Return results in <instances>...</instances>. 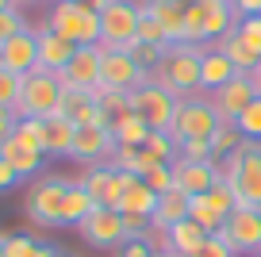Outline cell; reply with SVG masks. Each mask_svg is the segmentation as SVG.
<instances>
[{
  "label": "cell",
  "instance_id": "obj_22",
  "mask_svg": "<svg viewBox=\"0 0 261 257\" xmlns=\"http://www.w3.org/2000/svg\"><path fill=\"white\" fill-rule=\"evenodd\" d=\"M77 123L65 119V115H46L39 119V142L46 150V158H69V146H73Z\"/></svg>",
  "mask_w": 261,
  "mask_h": 257
},
{
  "label": "cell",
  "instance_id": "obj_1",
  "mask_svg": "<svg viewBox=\"0 0 261 257\" xmlns=\"http://www.w3.org/2000/svg\"><path fill=\"white\" fill-rule=\"evenodd\" d=\"M200 54H204V46H196V42H169L150 81L177 100L196 96L200 92Z\"/></svg>",
  "mask_w": 261,
  "mask_h": 257
},
{
  "label": "cell",
  "instance_id": "obj_13",
  "mask_svg": "<svg viewBox=\"0 0 261 257\" xmlns=\"http://www.w3.org/2000/svg\"><path fill=\"white\" fill-rule=\"evenodd\" d=\"M150 73L142 69L127 50H112V46H100V89H119V92H130L139 89Z\"/></svg>",
  "mask_w": 261,
  "mask_h": 257
},
{
  "label": "cell",
  "instance_id": "obj_48",
  "mask_svg": "<svg viewBox=\"0 0 261 257\" xmlns=\"http://www.w3.org/2000/svg\"><path fill=\"white\" fill-rule=\"evenodd\" d=\"M73 4H81V8H89V12H104L112 0H73Z\"/></svg>",
  "mask_w": 261,
  "mask_h": 257
},
{
  "label": "cell",
  "instance_id": "obj_25",
  "mask_svg": "<svg viewBox=\"0 0 261 257\" xmlns=\"http://www.w3.org/2000/svg\"><path fill=\"white\" fill-rule=\"evenodd\" d=\"M139 4L165 27L169 42H185V4L180 0H139Z\"/></svg>",
  "mask_w": 261,
  "mask_h": 257
},
{
  "label": "cell",
  "instance_id": "obj_43",
  "mask_svg": "<svg viewBox=\"0 0 261 257\" xmlns=\"http://www.w3.org/2000/svg\"><path fill=\"white\" fill-rule=\"evenodd\" d=\"M188 257H234V249H230L227 242L219 238V234H212V238H207L204 246H200V249H192Z\"/></svg>",
  "mask_w": 261,
  "mask_h": 257
},
{
  "label": "cell",
  "instance_id": "obj_49",
  "mask_svg": "<svg viewBox=\"0 0 261 257\" xmlns=\"http://www.w3.org/2000/svg\"><path fill=\"white\" fill-rule=\"evenodd\" d=\"M250 77H253V85H257V96H261V65H257V69L250 73Z\"/></svg>",
  "mask_w": 261,
  "mask_h": 257
},
{
  "label": "cell",
  "instance_id": "obj_12",
  "mask_svg": "<svg viewBox=\"0 0 261 257\" xmlns=\"http://www.w3.org/2000/svg\"><path fill=\"white\" fill-rule=\"evenodd\" d=\"M219 238L234 249V257H253L261 249V208H234Z\"/></svg>",
  "mask_w": 261,
  "mask_h": 257
},
{
  "label": "cell",
  "instance_id": "obj_36",
  "mask_svg": "<svg viewBox=\"0 0 261 257\" xmlns=\"http://www.w3.org/2000/svg\"><path fill=\"white\" fill-rule=\"evenodd\" d=\"M139 42H150V46H169V35H165V27L158 23V19L150 16L146 8H142V19H139Z\"/></svg>",
  "mask_w": 261,
  "mask_h": 257
},
{
  "label": "cell",
  "instance_id": "obj_8",
  "mask_svg": "<svg viewBox=\"0 0 261 257\" xmlns=\"http://www.w3.org/2000/svg\"><path fill=\"white\" fill-rule=\"evenodd\" d=\"M215 127H219V115L212 108V96L207 92H196V96L177 100V112H173V142H188V138H212Z\"/></svg>",
  "mask_w": 261,
  "mask_h": 257
},
{
  "label": "cell",
  "instance_id": "obj_27",
  "mask_svg": "<svg viewBox=\"0 0 261 257\" xmlns=\"http://www.w3.org/2000/svg\"><path fill=\"white\" fill-rule=\"evenodd\" d=\"M154 208H158V192L142 177L130 181V188L119 196V203H115L119 215H150V219H154Z\"/></svg>",
  "mask_w": 261,
  "mask_h": 257
},
{
  "label": "cell",
  "instance_id": "obj_51",
  "mask_svg": "<svg viewBox=\"0 0 261 257\" xmlns=\"http://www.w3.org/2000/svg\"><path fill=\"white\" fill-rule=\"evenodd\" d=\"M16 4H46V0H16Z\"/></svg>",
  "mask_w": 261,
  "mask_h": 257
},
{
  "label": "cell",
  "instance_id": "obj_16",
  "mask_svg": "<svg viewBox=\"0 0 261 257\" xmlns=\"http://www.w3.org/2000/svg\"><path fill=\"white\" fill-rule=\"evenodd\" d=\"M253 100H257V85H253L250 73H238L223 89L212 92V108H215V115H219V123H238V115H242Z\"/></svg>",
  "mask_w": 261,
  "mask_h": 257
},
{
  "label": "cell",
  "instance_id": "obj_26",
  "mask_svg": "<svg viewBox=\"0 0 261 257\" xmlns=\"http://www.w3.org/2000/svg\"><path fill=\"white\" fill-rule=\"evenodd\" d=\"M188 203H192V196H185L180 188L162 192L158 196V208H154V230H169V226L185 223L188 219Z\"/></svg>",
  "mask_w": 261,
  "mask_h": 257
},
{
  "label": "cell",
  "instance_id": "obj_19",
  "mask_svg": "<svg viewBox=\"0 0 261 257\" xmlns=\"http://www.w3.org/2000/svg\"><path fill=\"white\" fill-rule=\"evenodd\" d=\"M215 185H223L219 161H173V188H180L185 196H204Z\"/></svg>",
  "mask_w": 261,
  "mask_h": 257
},
{
  "label": "cell",
  "instance_id": "obj_46",
  "mask_svg": "<svg viewBox=\"0 0 261 257\" xmlns=\"http://www.w3.org/2000/svg\"><path fill=\"white\" fill-rule=\"evenodd\" d=\"M230 8H234V16H261V0H230Z\"/></svg>",
  "mask_w": 261,
  "mask_h": 257
},
{
  "label": "cell",
  "instance_id": "obj_31",
  "mask_svg": "<svg viewBox=\"0 0 261 257\" xmlns=\"http://www.w3.org/2000/svg\"><path fill=\"white\" fill-rule=\"evenodd\" d=\"M112 135H115V142H119V146H142L150 138V123L130 112V115H123V119L112 123Z\"/></svg>",
  "mask_w": 261,
  "mask_h": 257
},
{
  "label": "cell",
  "instance_id": "obj_28",
  "mask_svg": "<svg viewBox=\"0 0 261 257\" xmlns=\"http://www.w3.org/2000/svg\"><path fill=\"white\" fill-rule=\"evenodd\" d=\"M96 211V200L89 196V188L81 181H69V192H65V208H62V226H81L85 219Z\"/></svg>",
  "mask_w": 261,
  "mask_h": 257
},
{
  "label": "cell",
  "instance_id": "obj_54",
  "mask_svg": "<svg viewBox=\"0 0 261 257\" xmlns=\"http://www.w3.org/2000/svg\"><path fill=\"white\" fill-rule=\"evenodd\" d=\"M253 257H261V249H257V253H253Z\"/></svg>",
  "mask_w": 261,
  "mask_h": 257
},
{
  "label": "cell",
  "instance_id": "obj_50",
  "mask_svg": "<svg viewBox=\"0 0 261 257\" xmlns=\"http://www.w3.org/2000/svg\"><path fill=\"white\" fill-rule=\"evenodd\" d=\"M12 8H19L16 0H0V12H12Z\"/></svg>",
  "mask_w": 261,
  "mask_h": 257
},
{
  "label": "cell",
  "instance_id": "obj_32",
  "mask_svg": "<svg viewBox=\"0 0 261 257\" xmlns=\"http://www.w3.org/2000/svg\"><path fill=\"white\" fill-rule=\"evenodd\" d=\"M242 142H246V138H242V131H238L234 123H219V127H215V135H212V158L223 165V161H227Z\"/></svg>",
  "mask_w": 261,
  "mask_h": 257
},
{
  "label": "cell",
  "instance_id": "obj_11",
  "mask_svg": "<svg viewBox=\"0 0 261 257\" xmlns=\"http://www.w3.org/2000/svg\"><path fill=\"white\" fill-rule=\"evenodd\" d=\"M115 135L112 127H104V123H89V127H77L73 135V146H69V161H77V165L92 169V165H108L115 153Z\"/></svg>",
  "mask_w": 261,
  "mask_h": 257
},
{
  "label": "cell",
  "instance_id": "obj_4",
  "mask_svg": "<svg viewBox=\"0 0 261 257\" xmlns=\"http://www.w3.org/2000/svg\"><path fill=\"white\" fill-rule=\"evenodd\" d=\"M62 77L46 69H35L19 81V100H16V115L19 119H46V115H58V104H62Z\"/></svg>",
  "mask_w": 261,
  "mask_h": 257
},
{
  "label": "cell",
  "instance_id": "obj_45",
  "mask_svg": "<svg viewBox=\"0 0 261 257\" xmlns=\"http://www.w3.org/2000/svg\"><path fill=\"white\" fill-rule=\"evenodd\" d=\"M16 123H19V115H16V108H0V142L16 131Z\"/></svg>",
  "mask_w": 261,
  "mask_h": 257
},
{
  "label": "cell",
  "instance_id": "obj_7",
  "mask_svg": "<svg viewBox=\"0 0 261 257\" xmlns=\"http://www.w3.org/2000/svg\"><path fill=\"white\" fill-rule=\"evenodd\" d=\"M0 158L8 161L23 181L35 177L42 169V161H46V150H42V142H39V119H19L16 131L0 142Z\"/></svg>",
  "mask_w": 261,
  "mask_h": 257
},
{
  "label": "cell",
  "instance_id": "obj_24",
  "mask_svg": "<svg viewBox=\"0 0 261 257\" xmlns=\"http://www.w3.org/2000/svg\"><path fill=\"white\" fill-rule=\"evenodd\" d=\"M177 161V142L169 131H150V138L139 146V177L150 165H173Z\"/></svg>",
  "mask_w": 261,
  "mask_h": 257
},
{
  "label": "cell",
  "instance_id": "obj_35",
  "mask_svg": "<svg viewBox=\"0 0 261 257\" xmlns=\"http://www.w3.org/2000/svg\"><path fill=\"white\" fill-rule=\"evenodd\" d=\"M123 50H127V54L135 58V62H139L146 73H154L158 62H162V50H165V46H150V42H139V39H135L130 46H123Z\"/></svg>",
  "mask_w": 261,
  "mask_h": 257
},
{
  "label": "cell",
  "instance_id": "obj_29",
  "mask_svg": "<svg viewBox=\"0 0 261 257\" xmlns=\"http://www.w3.org/2000/svg\"><path fill=\"white\" fill-rule=\"evenodd\" d=\"M165 234H169V249H173L177 257H188L192 249H200V246H204L207 238H212V234H207V230H204L200 223H192V219H185V223L169 226Z\"/></svg>",
  "mask_w": 261,
  "mask_h": 257
},
{
  "label": "cell",
  "instance_id": "obj_3",
  "mask_svg": "<svg viewBox=\"0 0 261 257\" xmlns=\"http://www.w3.org/2000/svg\"><path fill=\"white\" fill-rule=\"evenodd\" d=\"M238 16L230 8V0H192L185 4V42L196 46H215L234 31Z\"/></svg>",
  "mask_w": 261,
  "mask_h": 257
},
{
  "label": "cell",
  "instance_id": "obj_2",
  "mask_svg": "<svg viewBox=\"0 0 261 257\" xmlns=\"http://www.w3.org/2000/svg\"><path fill=\"white\" fill-rule=\"evenodd\" d=\"M219 169H223V185L230 188L238 208H261V142L246 138Z\"/></svg>",
  "mask_w": 261,
  "mask_h": 257
},
{
  "label": "cell",
  "instance_id": "obj_44",
  "mask_svg": "<svg viewBox=\"0 0 261 257\" xmlns=\"http://www.w3.org/2000/svg\"><path fill=\"white\" fill-rule=\"evenodd\" d=\"M16 185H23V177H19L16 169H12L4 158H0V192H12Z\"/></svg>",
  "mask_w": 261,
  "mask_h": 257
},
{
  "label": "cell",
  "instance_id": "obj_37",
  "mask_svg": "<svg viewBox=\"0 0 261 257\" xmlns=\"http://www.w3.org/2000/svg\"><path fill=\"white\" fill-rule=\"evenodd\" d=\"M39 238L27 230H16V234H4V257H31Z\"/></svg>",
  "mask_w": 261,
  "mask_h": 257
},
{
  "label": "cell",
  "instance_id": "obj_14",
  "mask_svg": "<svg viewBox=\"0 0 261 257\" xmlns=\"http://www.w3.org/2000/svg\"><path fill=\"white\" fill-rule=\"evenodd\" d=\"M85 246L92 249H119L127 242V230H123V215L115 208H96L81 226H77Z\"/></svg>",
  "mask_w": 261,
  "mask_h": 257
},
{
  "label": "cell",
  "instance_id": "obj_39",
  "mask_svg": "<svg viewBox=\"0 0 261 257\" xmlns=\"http://www.w3.org/2000/svg\"><path fill=\"white\" fill-rule=\"evenodd\" d=\"M19 81H23V77H16L12 69H4V65H0V108H16V100H19Z\"/></svg>",
  "mask_w": 261,
  "mask_h": 257
},
{
  "label": "cell",
  "instance_id": "obj_38",
  "mask_svg": "<svg viewBox=\"0 0 261 257\" xmlns=\"http://www.w3.org/2000/svg\"><path fill=\"white\" fill-rule=\"evenodd\" d=\"M177 158L180 161H215L212 158V138H188V142H177Z\"/></svg>",
  "mask_w": 261,
  "mask_h": 257
},
{
  "label": "cell",
  "instance_id": "obj_10",
  "mask_svg": "<svg viewBox=\"0 0 261 257\" xmlns=\"http://www.w3.org/2000/svg\"><path fill=\"white\" fill-rule=\"evenodd\" d=\"M130 112L139 119H146L150 131H169L173 112H177V96H169L165 89H158L154 81L146 77L139 89H130Z\"/></svg>",
  "mask_w": 261,
  "mask_h": 257
},
{
  "label": "cell",
  "instance_id": "obj_33",
  "mask_svg": "<svg viewBox=\"0 0 261 257\" xmlns=\"http://www.w3.org/2000/svg\"><path fill=\"white\" fill-rule=\"evenodd\" d=\"M96 104H100V112L108 115V123H115V119H123V115H130V92L96 89Z\"/></svg>",
  "mask_w": 261,
  "mask_h": 257
},
{
  "label": "cell",
  "instance_id": "obj_17",
  "mask_svg": "<svg viewBox=\"0 0 261 257\" xmlns=\"http://www.w3.org/2000/svg\"><path fill=\"white\" fill-rule=\"evenodd\" d=\"M130 181H135V173H123V169H115V165H92V169H85L81 185L89 188L96 208H115L119 196L130 188Z\"/></svg>",
  "mask_w": 261,
  "mask_h": 257
},
{
  "label": "cell",
  "instance_id": "obj_21",
  "mask_svg": "<svg viewBox=\"0 0 261 257\" xmlns=\"http://www.w3.org/2000/svg\"><path fill=\"white\" fill-rule=\"evenodd\" d=\"M73 54H77V46L69 39H62L58 31H50L46 23L39 27V69L58 73V77H62V69L73 62Z\"/></svg>",
  "mask_w": 261,
  "mask_h": 257
},
{
  "label": "cell",
  "instance_id": "obj_34",
  "mask_svg": "<svg viewBox=\"0 0 261 257\" xmlns=\"http://www.w3.org/2000/svg\"><path fill=\"white\" fill-rule=\"evenodd\" d=\"M238 131H242V138H250V142H261V96L253 100L250 108H246L242 115H238V123H234Z\"/></svg>",
  "mask_w": 261,
  "mask_h": 257
},
{
  "label": "cell",
  "instance_id": "obj_18",
  "mask_svg": "<svg viewBox=\"0 0 261 257\" xmlns=\"http://www.w3.org/2000/svg\"><path fill=\"white\" fill-rule=\"evenodd\" d=\"M0 65L12 69L16 77H27V73L39 69V27H23V31L12 35L0 46Z\"/></svg>",
  "mask_w": 261,
  "mask_h": 257
},
{
  "label": "cell",
  "instance_id": "obj_42",
  "mask_svg": "<svg viewBox=\"0 0 261 257\" xmlns=\"http://www.w3.org/2000/svg\"><path fill=\"white\" fill-rule=\"evenodd\" d=\"M234 31H238V35H242V39L261 54V16H242V19L234 23Z\"/></svg>",
  "mask_w": 261,
  "mask_h": 257
},
{
  "label": "cell",
  "instance_id": "obj_23",
  "mask_svg": "<svg viewBox=\"0 0 261 257\" xmlns=\"http://www.w3.org/2000/svg\"><path fill=\"white\" fill-rule=\"evenodd\" d=\"M230 77H238L234 62H230L219 46H204V54H200V92H207V96H212V92L223 89Z\"/></svg>",
  "mask_w": 261,
  "mask_h": 257
},
{
  "label": "cell",
  "instance_id": "obj_20",
  "mask_svg": "<svg viewBox=\"0 0 261 257\" xmlns=\"http://www.w3.org/2000/svg\"><path fill=\"white\" fill-rule=\"evenodd\" d=\"M65 89H100V46H77L73 62L62 69Z\"/></svg>",
  "mask_w": 261,
  "mask_h": 257
},
{
  "label": "cell",
  "instance_id": "obj_30",
  "mask_svg": "<svg viewBox=\"0 0 261 257\" xmlns=\"http://www.w3.org/2000/svg\"><path fill=\"white\" fill-rule=\"evenodd\" d=\"M215 46H219L223 54L234 62V69H238V73H253V69L261 65V54H257V50H253V46H250V42H246L238 31H230L227 39H219Z\"/></svg>",
  "mask_w": 261,
  "mask_h": 257
},
{
  "label": "cell",
  "instance_id": "obj_52",
  "mask_svg": "<svg viewBox=\"0 0 261 257\" xmlns=\"http://www.w3.org/2000/svg\"><path fill=\"white\" fill-rule=\"evenodd\" d=\"M154 257H177V253H173V249H165V253H154Z\"/></svg>",
  "mask_w": 261,
  "mask_h": 257
},
{
  "label": "cell",
  "instance_id": "obj_40",
  "mask_svg": "<svg viewBox=\"0 0 261 257\" xmlns=\"http://www.w3.org/2000/svg\"><path fill=\"white\" fill-rule=\"evenodd\" d=\"M142 181H146L158 196L169 192V188H173V165H150L146 173H142Z\"/></svg>",
  "mask_w": 261,
  "mask_h": 257
},
{
  "label": "cell",
  "instance_id": "obj_47",
  "mask_svg": "<svg viewBox=\"0 0 261 257\" xmlns=\"http://www.w3.org/2000/svg\"><path fill=\"white\" fill-rule=\"evenodd\" d=\"M31 257H65V253H62V249H58V246H50V242H39Z\"/></svg>",
  "mask_w": 261,
  "mask_h": 257
},
{
  "label": "cell",
  "instance_id": "obj_5",
  "mask_svg": "<svg viewBox=\"0 0 261 257\" xmlns=\"http://www.w3.org/2000/svg\"><path fill=\"white\" fill-rule=\"evenodd\" d=\"M65 192H69L65 177H35L31 188H27V200H23V215L42 230H62Z\"/></svg>",
  "mask_w": 261,
  "mask_h": 257
},
{
  "label": "cell",
  "instance_id": "obj_15",
  "mask_svg": "<svg viewBox=\"0 0 261 257\" xmlns=\"http://www.w3.org/2000/svg\"><path fill=\"white\" fill-rule=\"evenodd\" d=\"M234 208H238V203H234V196H230V188H227V185H215L212 192L192 196V203H188V219H192V223H200L207 234H219L223 223L230 219V211H234Z\"/></svg>",
  "mask_w": 261,
  "mask_h": 257
},
{
  "label": "cell",
  "instance_id": "obj_6",
  "mask_svg": "<svg viewBox=\"0 0 261 257\" xmlns=\"http://www.w3.org/2000/svg\"><path fill=\"white\" fill-rule=\"evenodd\" d=\"M46 27L69 39L73 46H100V12H89L73 0H54L50 4Z\"/></svg>",
  "mask_w": 261,
  "mask_h": 257
},
{
  "label": "cell",
  "instance_id": "obj_41",
  "mask_svg": "<svg viewBox=\"0 0 261 257\" xmlns=\"http://www.w3.org/2000/svg\"><path fill=\"white\" fill-rule=\"evenodd\" d=\"M23 27H31V23L23 19V12H19V8H12V12H0V46H4V42H8L16 31H23Z\"/></svg>",
  "mask_w": 261,
  "mask_h": 257
},
{
  "label": "cell",
  "instance_id": "obj_9",
  "mask_svg": "<svg viewBox=\"0 0 261 257\" xmlns=\"http://www.w3.org/2000/svg\"><path fill=\"white\" fill-rule=\"evenodd\" d=\"M139 19H142V4L139 0H112L100 12V46L123 50L139 39Z\"/></svg>",
  "mask_w": 261,
  "mask_h": 257
},
{
  "label": "cell",
  "instance_id": "obj_53",
  "mask_svg": "<svg viewBox=\"0 0 261 257\" xmlns=\"http://www.w3.org/2000/svg\"><path fill=\"white\" fill-rule=\"evenodd\" d=\"M0 257H4V234H0Z\"/></svg>",
  "mask_w": 261,
  "mask_h": 257
}]
</instances>
